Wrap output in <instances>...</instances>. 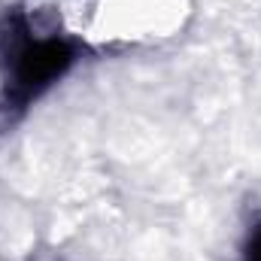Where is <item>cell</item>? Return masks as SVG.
Listing matches in <instances>:
<instances>
[{
	"instance_id": "cell-1",
	"label": "cell",
	"mask_w": 261,
	"mask_h": 261,
	"mask_svg": "<svg viewBox=\"0 0 261 261\" xmlns=\"http://www.w3.org/2000/svg\"><path fill=\"white\" fill-rule=\"evenodd\" d=\"M79 49L64 37H34L21 9L0 18V67L6 73V110H24L76 64Z\"/></svg>"
},
{
	"instance_id": "cell-2",
	"label": "cell",
	"mask_w": 261,
	"mask_h": 261,
	"mask_svg": "<svg viewBox=\"0 0 261 261\" xmlns=\"http://www.w3.org/2000/svg\"><path fill=\"white\" fill-rule=\"evenodd\" d=\"M243 261H261V219L249 228V237L243 246Z\"/></svg>"
}]
</instances>
